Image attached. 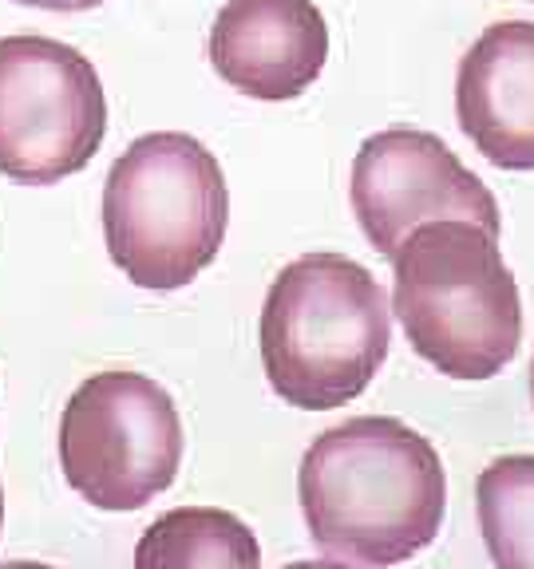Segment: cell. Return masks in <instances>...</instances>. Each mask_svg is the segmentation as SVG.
I'll return each instance as SVG.
<instances>
[{
  "instance_id": "cell-1",
  "label": "cell",
  "mask_w": 534,
  "mask_h": 569,
  "mask_svg": "<svg viewBox=\"0 0 534 569\" xmlns=\"http://www.w3.org/2000/svg\"><path fill=\"white\" fill-rule=\"evenodd\" d=\"M297 498L313 542L329 558L388 569L436 542L447 475L416 427L392 416H356L309 443Z\"/></svg>"
},
{
  "instance_id": "cell-2",
  "label": "cell",
  "mask_w": 534,
  "mask_h": 569,
  "mask_svg": "<svg viewBox=\"0 0 534 569\" xmlns=\"http://www.w3.org/2000/svg\"><path fill=\"white\" fill-rule=\"evenodd\" d=\"M392 317L447 380L498 376L523 345V301L498 238L463 218L419 222L392 253Z\"/></svg>"
},
{
  "instance_id": "cell-3",
  "label": "cell",
  "mask_w": 534,
  "mask_h": 569,
  "mask_svg": "<svg viewBox=\"0 0 534 569\" xmlns=\"http://www.w3.org/2000/svg\"><path fill=\"white\" fill-rule=\"evenodd\" d=\"M258 340L269 388L289 408H345L388 360V297L360 261L305 253L269 284Z\"/></svg>"
},
{
  "instance_id": "cell-4",
  "label": "cell",
  "mask_w": 534,
  "mask_h": 569,
  "mask_svg": "<svg viewBox=\"0 0 534 569\" xmlns=\"http://www.w3.org/2000/svg\"><path fill=\"white\" fill-rule=\"evenodd\" d=\"M230 190L222 162L187 131H151L103 182L107 258L139 289H187L222 253Z\"/></svg>"
},
{
  "instance_id": "cell-5",
  "label": "cell",
  "mask_w": 534,
  "mask_h": 569,
  "mask_svg": "<svg viewBox=\"0 0 534 569\" xmlns=\"http://www.w3.org/2000/svg\"><path fill=\"white\" fill-rule=\"evenodd\" d=\"M182 419L159 380L127 368L96 372L60 416L63 479L96 510H139L182 467Z\"/></svg>"
},
{
  "instance_id": "cell-6",
  "label": "cell",
  "mask_w": 534,
  "mask_h": 569,
  "mask_svg": "<svg viewBox=\"0 0 534 569\" xmlns=\"http://www.w3.org/2000/svg\"><path fill=\"white\" fill-rule=\"evenodd\" d=\"M107 134L96 63L63 40L0 36V174L52 187L80 174Z\"/></svg>"
},
{
  "instance_id": "cell-7",
  "label": "cell",
  "mask_w": 534,
  "mask_h": 569,
  "mask_svg": "<svg viewBox=\"0 0 534 569\" xmlns=\"http://www.w3.org/2000/svg\"><path fill=\"white\" fill-rule=\"evenodd\" d=\"M348 198L376 253L396 246L432 218H463L487 233H503L495 194L439 134L419 127H384L360 142L348 178Z\"/></svg>"
},
{
  "instance_id": "cell-8",
  "label": "cell",
  "mask_w": 534,
  "mask_h": 569,
  "mask_svg": "<svg viewBox=\"0 0 534 569\" xmlns=\"http://www.w3.org/2000/svg\"><path fill=\"white\" fill-rule=\"evenodd\" d=\"M329 24L313 0H226L210 28V63L234 91L285 103L317 83Z\"/></svg>"
},
{
  "instance_id": "cell-9",
  "label": "cell",
  "mask_w": 534,
  "mask_h": 569,
  "mask_svg": "<svg viewBox=\"0 0 534 569\" xmlns=\"http://www.w3.org/2000/svg\"><path fill=\"white\" fill-rule=\"evenodd\" d=\"M455 116L498 170H534V24L498 20L459 60Z\"/></svg>"
},
{
  "instance_id": "cell-10",
  "label": "cell",
  "mask_w": 534,
  "mask_h": 569,
  "mask_svg": "<svg viewBox=\"0 0 534 569\" xmlns=\"http://www.w3.org/2000/svg\"><path fill=\"white\" fill-rule=\"evenodd\" d=\"M135 569H261V546L230 510L178 507L142 530Z\"/></svg>"
},
{
  "instance_id": "cell-11",
  "label": "cell",
  "mask_w": 534,
  "mask_h": 569,
  "mask_svg": "<svg viewBox=\"0 0 534 569\" xmlns=\"http://www.w3.org/2000/svg\"><path fill=\"white\" fill-rule=\"evenodd\" d=\"M483 546L495 569H534V455H503L475 482Z\"/></svg>"
},
{
  "instance_id": "cell-12",
  "label": "cell",
  "mask_w": 534,
  "mask_h": 569,
  "mask_svg": "<svg viewBox=\"0 0 534 569\" xmlns=\"http://www.w3.org/2000/svg\"><path fill=\"white\" fill-rule=\"evenodd\" d=\"M17 4L44 9V12H88V9H99L103 0H17Z\"/></svg>"
},
{
  "instance_id": "cell-13",
  "label": "cell",
  "mask_w": 534,
  "mask_h": 569,
  "mask_svg": "<svg viewBox=\"0 0 534 569\" xmlns=\"http://www.w3.org/2000/svg\"><path fill=\"white\" fill-rule=\"evenodd\" d=\"M0 526H4V490H0Z\"/></svg>"
},
{
  "instance_id": "cell-14",
  "label": "cell",
  "mask_w": 534,
  "mask_h": 569,
  "mask_svg": "<svg viewBox=\"0 0 534 569\" xmlns=\"http://www.w3.org/2000/svg\"><path fill=\"white\" fill-rule=\"evenodd\" d=\"M531 400H534V356H531Z\"/></svg>"
}]
</instances>
